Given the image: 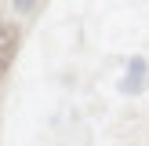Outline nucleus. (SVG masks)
Here are the masks:
<instances>
[{"instance_id":"nucleus-1","label":"nucleus","mask_w":149,"mask_h":146,"mask_svg":"<svg viewBox=\"0 0 149 146\" xmlns=\"http://www.w3.org/2000/svg\"><path fill=\"white\" fill-rule=\"evenodd\" d=\"M15 51H18V29L15 26H0V77L15 62Z\"/></svg>"},{"instance_id":"nucleus-3","label":"nucleus","mask_w":149,"mask_h":146,"mask_svg":"<svg viewBox=\"0 0 149 146\" xmlns=\"http://www.w3.org/2000/svg\"><path fill=\"white\" fill-rule=\"evenodd\" d=\"M33 4H36V0H15V7H18V11H33Z\"/></svg>"},{"instance_id":"nucleus-2","label":"nucleus","mask_w":149,"mask_h":146,"mask_svg":"<svg viewBox=\"0 0 149 146\" xmlns=\"http://www.w3.org/2000/svg\"><path fill=\"white\" fill-rule=\"evenodd\" d=\"M142 84H146V62H142V58H135L127 80H124V91H142Z\"/></svg>"}]
</instances>
